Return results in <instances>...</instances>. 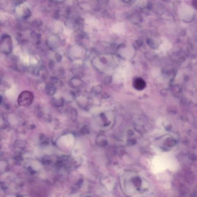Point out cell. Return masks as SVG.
<instances>
[{
	"label": "cell",
	"instance_id": "3957f363",
	"mask_svg": "<svg viewBox=\"0 0 197 197\" xmlns=\"http://www.w3.org/2000/svg\"><path fill=\"white\" fill-rule=\"evenodd\" d=\"M48 45L52 50L58 48L61 45L60 39L57 37L54 36L49 38L48 42Z\"/></svg>",
	"mask_w": 197,
	"mask_h": 197
},
{
	"label": "cell",
	"instance_id": "7a4b0ae2",
	"mask_svg": "<svg viewBox=\"0 0 197 197\" xmlns=\"http://www.w3.org/2000/svg\"><path fill=\"white\" fill-rule=\"evenodd\" d=\"M13 45L11 38L10 36L4 35L1 38L0 50L2 53L9 55L13 51Z\"/></svg>",
	"mask_w": 197,
	"mask_h": 197
},
{
	"label": "cell",
	"instance_id": "8992f818",
	"mask_svg": "<svg viewBox=\"0 0 197 197\" xmlns=\"http://www.w3.org/2000/svg\"><path fill=\"white\" fill-rule=\"evenodd\" d=\"M56 91H57L56 86L51 82L45 86V92L48 95L54 96L56 93Z\"/></svg>",
	"mask_w": 197,
	"mask_h": 197
},
{
	"label": "cell",
	"instance_id": "ba28073f",
	"mask_svg": "<svg viewBox=\"0 0 197 197\" xmlns=\"http://www.w3.org/2000/svg\"><path fill=\"white\" fill-rule=\"evenodd\" d=\"M56 60H57L58 62H59V61H61V59H62V56H61V55L59 54H56Z\"/></svg>",
	"mask_w": 197,
	"mask_h": 197
},
{
	"label": "cell",
	"instance_id": "30bf717a",
	"mask_svg": "<svg viewBox=\"0 0 197 197\" xmlns=\"http://www.w3.org/2000/svg\"><path fill=\"white\" fill-rule=\"evenodd\" d=\"M132 0H124V2H126V3H128V2H130Z\"/></svg>",
	"mask_w": 197,
	"mask_h": 197
},
{
	"label": "cell",
	"instance_id": "5b68a950",
	"mask_svg": "<svg viewBox=\"0 0 197 197\" xmlns=\"http://www.w3.org/2000/svg\"><path fill=\"white\" fill-rule=\"evenodd\" d=\"M69 85L72 88L77 89L80 87L82 84V81L78 77L72 78L69 81Z\"/></svg>",
	"mask_w": 197,
	"mask_h": 197
},
{
	"label": "cell",
	"instance_id": "277c9868",
	"mask_svg": "<svg viewBox=\"0 0 197 197\" xmlns=\"http://www.w3.org/2000/svg\"><path fill=\"white\" fill-rule=\"evenodd\" d=\"M133 85L134 88L137 90L140 91L145 88L146 83L142 79L138 78L134 80L133 82Z\"/></svg>",
	"mask_w": 197,
	"mask_h": 197
},
{
	"label": "cell",
	"instance_id": "52a82bcc",
	"mask_svg": "<svg viewBox=\"0 0 197 197\" xmlns=\"http://www.w3.org/2000/svg\"><path fill=\"white\" fill-rule=\"evenodd\" d=\"M65 102L64 98L62 97L58 98H54L52 99L53 105L56 107H61L64 105Z\"/></svg>",
	"mask_w": 197,
	"mask_h": 197
},
{
	"label": "cell",
	"instance_id": "9c48e42d",
	"mask_svg": "<svg viewBox=\"0 0 197 197\" xmlns=\"http://www.w3.org/2000/svg\"><path fill=\"white\" fill-rule=\"evenodd\" d=\"M192 4L193 7L197 10V0H193L192 2Z\"/></svg>",
	"mask_w": 197,
	"mask_h": 197
},
{
	"label": "cell",
	"instance_id": "6da1fadb",
	"mask_svg": "<svg viewBox=\"0 0 197 197\" xmlns=\"http://www.w3.org/2000/svg\"><path fill=\"white\" fill-rule=\"evenodd\" d=\"M34 99L33 93L28 91H23L18 98L19 105L22 107H28L33 103Z\"/></svg>",
	"mask_w": 197,
	"mask_h": 197
}]
</instances>
